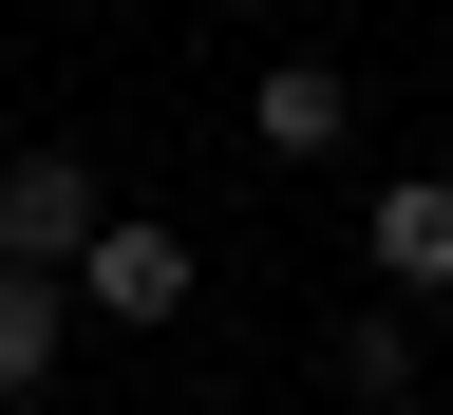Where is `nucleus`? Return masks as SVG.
Segmentation results:
<instances>
[{
	"label": "nucleus",
	"instance_id": "obj_6",
	"mask_svg": "<svg viewBox=\"0 0 453 415\" xmlns=\"http://www.w3.org/2000/svg\"><path fill=\"white\" fill-rule=\"evenodd\" d=\"M340 396H378V415H396V396H416V340H396V321H359V340H340Z\"/></svg>",
	"mask_w": 453,
	"mask_h": 415
},
{
	"label": "nucleus",
	"instance_id": "obj_4",
	"mask_svg": "<svg viewBox=\"0 0 453 415\" xmlns=\"http://www.w3.org/2000/svg\"><path fill=\"white\" fill-rule=\"evenodd\" d=\"M57 340H76V283H57V265H0V396H38Z\"/></svg>",
	"mask_w": 453,
	"mask_h": 415
},
{
	"label": "nucleus",
	"instance_id": "obj_3",
	"mask_svg": "<svg viewBox=\"0 0 453 415\" xmlns=\"http://www.w3.org/2000/svg\"><path fill=\"white\" fill-rule=\"evenodd\" d=\"M378 283H416V303L453 283V170H396L378 189Z\"/></svg>",
	"mask_w": 453,
	"mask_h": 415
},
{
	"label": "nucleus",
	"instance_id": "obj_2",
	"mask_svg": "<svg viewBox=\"0 0 453 415\" xmlns=\"http://www.w3.org/2000/svg\"><path fill=\"white\" fill-rule=\"evenodd\" d=\"M76 303H95V321H170V303H189V227H151V208H113L95 246H76Z\"/></svg>",
	"mask_w": 453,
	"mask_h": 415
},
{
	"label": "nucleus",
	"instance_id": "obj_5",
	"mask_svg": "<svg viewBox=\"0 0 453 415\" xmlns=\"http://www.w3.org/2000/svg\"><path fill=\"white\" fill-rule=\"evenodd\" d=\"M340 133H359L340 57H265V151H340Z\"/></svg>",
	"mask_w": 453,
	"mask_h": 415
},
{
	"label": "nucleus",
	"instance_id": "obj_1",
	"mask_svg": "<svg viewBox=\"0 0 453 415\" xmlns=\"http://www.w3.org/2000/svg\"><path fill=\"white\" fill-rule=\"evenodd\" d=\"M95 170L76 151H19V170H0V265H57V283H76V246H95Z\"/></svg>",
	"mask_w": 453,
	"mask_h": 415
}]
</instances>
